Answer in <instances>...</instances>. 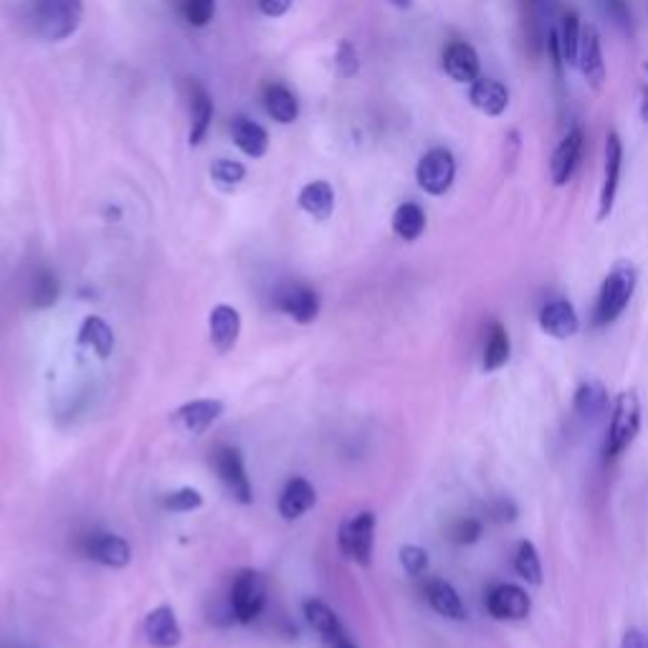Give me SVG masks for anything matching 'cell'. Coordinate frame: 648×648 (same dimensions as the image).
Masks as SVG:
<instances>
[{
	"mask_svg": "<svg viewBox=\"0 0 648 648\" xmlns=\"http://www.w3.org/2000/svg\"><path fill=\"white\" fill-rule=\"evenodd\" d=\"M638 284V271L631 261H618L608 276L600 284L598 292V302H595V312H593V322L598 327H608V324L616 322L626 307L631 304L633 292H636Z\"/></svg>",
	"mask_w": 648,
	"mask_h": 648,
	"instance_id": "6da1fadb",
	"label": "cell"
},
{
	"mask_svg": "<svg viewBox=\"0 0 648 648\" xmlns=\"http://www.w3.org/2000/svg\"><path fill=\"white\" fill-rule=\"evenodd\" d=\"M84 18V0H31V26L44 41L74 36Z\"/></svg>",
	"mask_w": 648,
	"mask_h": 648,
	"instance_id": "7a4b0ae2",
	"label": "cell"
},
{
	"mask_svg": "<svg viewBox=\"0 0 648 648\" xmlns=\"http://www.w3.org/2000/svg\"><path fill=\"white\" fill-rule=\"evenodd\" d=\"M266 595H269V585H266L264 573L254 570V567H243L238 570L236 578L231 580V590H228V616L233 621L249 626L256 618L264 613Z\"/></svg>",
	"mask_w": 648,
	"mask_h": 648,
	"instance_id": "3957f363",
	"label": "cell"
},
{
	"mask_svg": "<svg viewBox=\"0 0 648 648\" xmlns=\"http://www.w3.org/2000/svg\"><path fill=\"white\" fill-rule=\"evenodd\" d=\"M638 428H641V400L636 390H623L613 405L611 428L605 438V459H618L623 451H628V446L636 441Z\"/></svg>",
	"mask_w": 648,
	"mask_h": 648,
	"instance_id": "277c9868",
	"label": "cell"
},
{
	"mask_svg": "<svg viewBox=\"0 0 648 648\" xmlns=\"http://www.w3.org/2000/svg\"><path fill=\"white\" fill-rule=\"evenodd\" d=\"M375 527H378V517L373 512H357L347 517L337 532V545L342 555L357 565L368 567L373 562Z\"/></svg>",
	"mask_w": 648,
	"mask_h": 648,
	"instance_id": "5b68a950",
	"label": "cell"
},
{
	"mask_svg": "<svg viewBox=\"0 0 648 648\" xmlns=\"http://www.w3.org/2000/svg\"><path fill=\"white\" fill-rule=\"evenodd\" d=\"M211 464L216 469L218 479L226 486L228 494L236 499L238 504H251L254 502V486H251L249 471H246V461L238 446L231 443H221L211 451Z\"/></svg>",
	"mask_w": 648,
	"mask_h": 648,
	"instance_id": "8992f818",
	"label": "cell"
},
{
	"mask_svg": "<svg viewBox=\"0 0 648 648\" xmlns=\"http://www.w3.org/2000/svg\"><path fill=\"white\" fill-rule=\"evenodd\" d=\"M416 180L423 193L446 195L456 180V157L446 147H433L418 160Z\"/></svg>",
	"mask_w": 648,
	"mask_h": 648,
	"instance_id": "52a82bcc",
	"label": "cell"
},
{
	"mask_svg": "<svg viewBox=\"0 0 648 648\" xmlns=\"http://www.w3.org/2000/svg\"><path fill=\"white\" fill-rule=\"evenodd\" d=\"M623 175V140L616 130L605 132L603 145V185H600V203H598V221L613 213L616 206L618 188H621Z\"/></svg>",
	"mask_w": 648,
	"mask_h": 648,
	"instance_id": "ba28073f",
	"label": "cell"
},
{
	"mask_svg": "<svg viewBox=\"0 0 648 648\" xmlns=\"http://www.w3.org/2000/svg\"><path fill=\"white\" fill-rule=\"evenodd\" d=\"M274 307L292 317L297 324H312L319 317L322 302H319L317 289L307 287L302 281H289L276 292Z\"/></svg>",
	"mask_w": 648,
	"mask_h": 648,
	"instance_id": "9c48e42d",
	"label": "cell"
},
{
	"mask_svg": "<svg viewBox=\"0 0 648 648\" xmlns=\"http://www.w3.org/2000/svg\"><path fill=\"white\" fill-rule=\"evenodd\" d=\"M223 400L218 398H200L190 400V403L180 405L178 411H173L170 423L178 428L185 436H203L218 418L223 416Z\"/></svg>",
	"mask_w": 648,
	"mask_h": 648,
	"instance_id": "30bf717a",
	"label": "cell"
},
{
	"mask_svg": "<svg viewBox=\"0 0 648 648\" xmlns=\"http://www.w3.org/2000/svg\"><path fill=\"white\" fill-rule=\"evenodd\" d=\"M81 552L89 560L99 562L104 567H127L132 560V547L125 537L112 535V532H94L81 540Z\"/></svg>",
	"mask_w": 648,
	"mask_h": 648,
	"instance_id": "8fae6325",
	"label": "cell"
},
{
	"mask_svg": "<svg viewBox=\"0 0 648 648\" xmlns=\"http://www.w3.org/2000/svg\"><path fill=\"white\" fill-rule=\"evenodd\" d=\"M583 147H585V135L580 127H573V130L567 132L560 142H557L555 152H552L550 160V178L555 188H562L573 180L575 170L580 165V157H583Z\"/></svg>",
	"mask_w": 648,
	"mask_h": 648,
	"instance_id": "7c38bea8",
	"label": "cell"
},
{
	"mask_svg": "<svg viewBox=\"0 0 648 648\" xmlns=\"http://www.w3.org/2000/svg\"><path fill=\"white\" fill-rule=\"evenodd\" d=\"M588 81V87L600 92L605 84V59H603V44H600V33L595 26H583L580 33V49H578V64H575Z\"/></svg>",
	"mask_w": 648,
	"mask_h": 648,
	"instance_id": "4fadbf2b",
	"label": "cell"
},
{
	"mask_svg": "<svg viewBox=\"0 0 648 648\" xmlns=\"http://www.w3.org/2000/svg\"><path fill=\"white\" fill-rule=\"evenodd\" d=\"M142 633H145L147 643L152 648H175L183 641V628H180L178 616H175L173 605L162 603L155 611H150L142 623Z\"/></svg>",
	"mask_w": 648,
	"mask_h": 648,
	"instance_id": "5bb4252c",
	"label": "cell"
},
{
	"mask_svg": "<svg viewBox=\"0 0 648 648\" xmlns=\"http://www.w3.org/2000/svg\"><path fill=\"white\" fill-rule=\"evenodd\" d=\"M241 314L231 304H216L208 314V335H211V345L218 355H228L233 347L238 345L241 337Z\"/></svg>",
	"mask_w": 648,
	"mask_h": 648,
	"instance_id": "9a60e30c",
	"label": "cell"
},
{
	"mask_svg": "<svg viewBox=\"0 0 648 648\" xmlns=\"http://www.w3.org/2000/svg\"><path fill=\"white\" fill-rule=\"evenodd\" d=\"M486 608L497 621H524L532 611V600L519 585L504 583L489 593Z\"/></svg>",
	"mask_w": 648,
	"mask_h": 648,
	"instance_id": "2e32d148",
	"label": "cell"
},
{
	"mask_svg": "<svg viewBox=\"0 0 648 648\" xmlns=\"http://www.w3.org/2000/svg\"><path fill=\"white\" fill-rule=\"evenodd\" d=\"M443 71L459 84H474L481 76V61L479 54L471 44L466 41H454L443 49Z\"/></svg>",
	"mask_w": 648,
	"mask_h": 648,
	"instance_id": "e0dca14e",
	"label": "cell"
},
{
	"mask_svg": "<svg viewBox=\"0 0 648 648\" xmlns=\"http://www.w3.org/2000/svg\"><path fill=\"white\" fill-rule=\"evenodd\" d=\"M317 504V489L304 476H292L279 494V514L287 522L304 517Z\"/></svg>",
	"mask_w": 648,
	"mask_h": 648,
	"instance_id": "ac0fdd59",
	"label": "cell"
},
{
	"mask_svg": "<svg viewBox=\"0 0 648 648\" xmlns=\"http://www.w3.org/2000/svg\"><path fill=\"white\" fill-rule=\"evenodd\" d=\"M469 102L486 117H502L509 107V89L499 79L479 76L469 84Z\"/></svg>",
	"mask_w": 648,
	"mask_h": 648,
	"instance_id": "d6986e66",
	"label": "cell"
},
{
	"mask_svg": "<svg viewBox=\"0 0 648 648\" xmlns=\"http://www.w3.org/2000/svg\"><path fill=\"white\" fill-rule=\"evenodd\" d=\"M540 327L555 340H567V337L578 335L580 317L567 299H552L542 307Z\"/></svg>",
	"mask_w": 648,
	"mask_h": 648,
	"instance_id": "ffe728a7",
	"label": "cell"
},
{
	"mask_svg": "<svg viewBox=\"0 0 648 648\" xmlns=\"http://www.w3.org/2000/svg\"><path fill=\"white\" fill-rule=\"evenodd\" d=\"M190 89V145L198 147L200 142L206 140L208 135V127H211V119H213V99L211 94L206 92V87L203 84H198V81H190L188 84Z\"/></svg>",
	"mask_w": 648,
	"mask_h": 648,
	"instance_id": "44dd1931",
	"label": "cell"
},
{
	"mask_svg": "<svg viewBox=\"0 0 648 648\" xmlns=\"http://www.w3.org/2000/svg\"><path fill=\"white\" fill-rule=\"evenodd\" d=\"M426 600L438 616L449 618V621H464L466 618V605L461 600V595L456 593V588L446 580H428L426 583Z\"/></svg>",
	"mask_w": 648,
	"mask_h": 648,
	"instance_id": "7402d4cb",
	"label": "cell"
},
{
	"mask_svg": "<svg viewBox=\"0 0 648 648\" xmlns=\"http://www.w3.org/2000/svg\"><path fill=\"white\" fill-rule=\"evenodd\" d=\"M231 135L238 150L249 157H264L269 150V132L249 117H233Z\"/></svg>",
	"mask_w": 648,
	"mask_h": 648,
	"instance_id": "603a6c76",
	"label": "cell"
},
{
	"mask_svg": "<svg viewBox=\"0 0 648 648\" xmlns=\"http://www.w3.org/2000/svg\"><path fill=\"white\" fill-rule=\"evenodd\" d=\"M302 608H304V618H307L309 626H312L314 631H317V636L322 638L324 646H327V643H332L337 636H342V633H345V626H342L340 616H337V613L332 611L330 605L322 603V600L309 598V600H304Z\"/></svg>",
	"mask_w": 648,
	"mask_h": 648,
	"instance_id": "cb8c5ba5",
	"label": "cell"
},
{
	"mask_svg": "<svg viewBox=\"0 0 648 648\" xmlns=\"http://www.w3.org/2000/svg\"><path fill=\"white\" fill-rule=\"evenodd\" d=\"M76 342H79L81 347H89V350H94V355L102 357V360H107V357L114 352V342L117 340H114L112 327H109L102 317L92 314V317H87L84 322H81Z\"/></svg>",
	"mask_w": 648,
	"mask_h": 648,
	"instance_id": "d4e9b609",
	"label": "cell"
},
{
	"mask_svg": "<svg viewBox=\"0 0 648 648\" xmlns=\"http://www.w3.org/2000/svg\"><path fill=\"white\" fill-rule=\"evenodd\" d=\"M299 206L317 221H327L335 211V190L327 180H314V183L304 185L302 193H299Z\"/></svg>",
	"mask_w": 648,
	"mask_h": 648,
	"instance_id": "484cf974",
	"label": "cell"
},
{
	"mask_svg": "<svg viewBox=\"0 0 648 648\" xmlns=\"http://www.w3.org/2000/svg\"><path fill=\"white\" fill-rule=\"evenodd\" d=\"M393 231L400 241L413 243L426 233V211L418 203H400L393 213Z\"/></svg>",
	"mask_w": 648,
	"mask_h": 648,
	"instance_id": "4316f807",
	"label": "cell"
},
{
	"mask_svg": "<svg viewBox=\"0 0 648 648\" xmlns=\"http://www.w3.org/2000/svg\"><path fill=\"white\" fill-rule=\"evenodd\" d=\"M264 107L269 112L271 119H276L279 125H292L294 119L299 117V102L287 87L281 84H269L264 89Z\"/></svg>",
	"mask_w": 648,
	"mask_h": 648,
	"instance_id": "83f0119b",
	"label": "cell"
},
{
	"mask_svg": "<svg viewBox=\"0 0 648 648\" xmlns=\"http://www.w3.org/2000/svg\"><path fill=\"white\" fill-rule=\"evenodd\" d=\"M509 355H512V342H509L504 324L492 322V327H489V337H486L484 362H481V368H484L486 373H494V370L507 365Z\"/></svg>",
	"mask_w": 648,
	"mask_h": 648,
	"instance_id": "f1b7e54d",
	"label": "cell"
},
{
	"mask_svg": "<svg viewBox=\"0 0 648 648\" xmlns=\"http://www.w3.org/2000/svg\"><path fill=\"white\" fill-rule=\"evenodd\" d=\"M575 413H580L583 418H600L608 411V393L598 380H585L580 383V388L575 390Z\"/></svg>",
	"mask_w": 648,
	"mask_h": 648,
	"instance_id": "f546056e",
	"label": "cell"
},
{
	"mask_svg": "<svg viewBox=\"0 0 648 648\" xmlns=\"http://www.w3.org/2000/svg\"><path fill=\"white\" fill-rule=\"evenodd\" d=\"M557 44H560V54L565 66L578 64V49H580V33H583V23L575 11H567L560 18V26L555 28Z\"/></svg>",
	"mask_w": 648,
	"mask_h": 648,
	"instance_id": "4dcf8cb0",
	"label": "cell"
},
{
	"mask_svg": "<svg viewBox=\"0 0 648 648\" xmlns=\"http://www.w3.org/2000/svg\"><path fill=\"white\" fill-rule=\"evenodd\" d=\"M61 284L54 271H38L31 287V307L49 309L59 302Z\"/></svg>",
	"mask_w": 648,
	"mask_h": 648,
	"instance_id": "1f68e13d",
	"label": "cell"
},
{
	"mask_svg": "<svg viewBox=\"0 0 648 648\" xmlns=\"http://www.w3.org/2000/svg\"><path fill=\"white\" fill-rule=\"evenodd\" d=\"M514 570L519 573V578H524L532 585H542V562L537 555V547L532 542H519L517 555H514Z\"/></svg>",
	"mask_w": 648,
	"mask_h": 648,
	"instance_id": "d6a6232c",
	"label": "cell"
},
{
	"mask_svg": "<svg viewBox=\"0 0 648 648\" xmlns=\"http://www.w3.org/2000/svg\"><path fill=\"white\" fill-rule=\"evenodd\" d=\"M203 502H206V499H203V494H200L198 489L183 486V489H175V492H170L168 497L162 499V507L175 514H188L203 507Z\"/></svg>",
	"mask_w": 648,
	"mask_h": 648,
	"instance_id": "836d02e7",
	"label": "cell"
},
{
	"mask_svg": "<svg viewBox=\"0 0 648 648\" xmlns=\"http://www.w3.org/2000/svg\"><path fill=\"white\" fill-rule=\"evenodd\" d=\"M180 13L193 28H203L216 16V0H180Z\"/></svg>",
	"mask_w": 648,
	"mask_h": 648,
	"instance_id": "e575fe53",
	"label": "cell"
},
{
	"mask_svg": "<svg viewBox=\"0 0 648 648\" xmlns=\"http://www.w3.org/2000/svg\"><path fill=\"white\" fill-rule=\"evenodd\" d=\"M211 178L216 180L221 188L231 190L236 188L238 183H243V178H246V168L236 160H216L211 168Z\"/></svg>",
	"mask_w": 648,
	"mask_h": 648,
	"instance_id": "d590c367",
	"label": "cell"
},
{
	"mask_svg": "<svg viewBox=\"0 0 648 648\" xmlns=\"http://www.w3.org/2000/svg\"><path fill=\"white\" fill-rule=\"evenodd\" d=\"M400 565L411 578H421L428 570V552L418 545L400 547Z\"/></svg>",
	"mask_w": 648,
	"mask_h": 648,
	"instance_id": "8d00e7d4",
	"label": "cell"
},
{
	"mask_svg": "<svg viewBox=\"0 0 648 648\" xmlns=\"http://www.w3.org/2000/svg\"><path fill=\"white\" fill-rule=\"evenodd\" d=\"M603 8L616 26H621L626 33H633V13L628 0H603Z\"/></svg>",
	"mask_w": 648,
	"mask_h": 648,
	"instance_id": "74e56055",
	"label": "cell"
},
{
	"mask_svg": "<svg viewBox=\"0 0 648 648\" xmlns=\"http://www.w3.org/2000/svg\"><path fill=\"white\" fill-rule=\"evenodd\" d=\"M335 64H337V71H340V76H345V79H352V76L357 74L360 61H357V51L350 41H342L340 44V49H337V56H335Z\"/></svg>",
	"mask_w": 648,
	"mask_h": 648,
	"instance_id": "f35d334b",
	"label": "cell"
},
{
	"mask_svg": "<svg viewBox=\"0 0 648 648\" xmlns=\"http://www.w3.org/2000/svg\"><path fill=\"white\" fill-rule=\"evenodd\" d=\"M451 537H454L456 545H474L481 537V522H476V519H461V522H456L454 530H451Z\"/></svg>",
	"mask_w": 648,
	"mask_h": 648,
	"instance_id": "ab89813d",
	"label": "cell"
},
{
	"mask_svg": "<svg viewBox=\"0 0 648 648\" xmlns=\"http://www.w3.org/2000/svg\"><path fill=\"white\" fill-rule=\"evenodd\" d=\"M259 8L264 16L269 18H281L284 13L292 8V0H259Z\"/></svg>",
	"mask_w": 648,
	"mask_h": 648,
	"instance_id": "60d3db41",
	"label": "cell"
},
{
	"mask_svg": "<svg viewBox=\"0 0 648 648\" xmlns=\"http://www.w3.org/2000/svg\"><path fill=\"white\" fill-rule=\"evenodd\" d=\"M492 517L497 519V522H512V519L517 517V507H514V502H509V499H499L492 507Z\"/></svg>",
	"mask_w": 648,
	"mask_h": 648,
	"instance_id": "b9f144b4",
	"label": "cell"
},
{
	"mask_svg": "<svg viewBox=\"0 0 648 648\" xmlns=\"http://www.w3.org/2000/svg\"><path fill=\"white\" fill-rule=\"evenodd\" d=\"M643 74H646V81L641 89V119L648 125V61H643Z\"/></svg>",
	"mask_w": 648,
	"mask_h": 648,
	"instance_id": "7bdbcfd3",
	"label": "cell"
},
{
	"mask_svg": "<svg viewBox=\"0 0 648 648\" xmlns=\"http://www.w3.org/2000/svg\"><path fill=\"white\" fill-rule=\"evenodd\" d=\"M327 648H360L355 641L350 638V633H342L340 638H335L332 643H327Z\"/></svg>",
	"mask_w": 648,
	"mask_h": 648,
	"instance_id": "ee69618b",
	"label": "cell"
},
{
	"mask_svg": "<svg viewBox=\"0 0 648 648\" xmlns=\"http://www.w3.org/2000/svg\"><path fill=\"white\" fill-rule=\"evenodd\" d=\"M413 3H416V0H390V6L400 8V11H405V8H411Z\"/></svg>",
	"mask_w": 648,
	"mask_h": 648,
	"instance_id": "f6af8a7d",
	"label": "cell"
}]
</instances>
